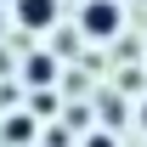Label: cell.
I'll use <instances>...</instances> for the list:
<instances>
[{"label": "cell", "mask_w": 147, "mask_h": 147, "mask_svg": "<svg viewBox=\"0 0 147 147\" xmlns=\"http://www.w3.org/2000/svg\"><path fill=\"white\" fill-rule=\"evenodd\" d=\"M79 28L91 40H113L119 28H125V11H119V0H91L85 11H79Z\"/></svg>", "instance_id": "6da1fadb"}, {"label": "cell", "mask_w": 147, "mask_h": 147, "mask_svg": "<svg viewBox=\"0 0 147 147\" xmlns=\"http://www.w3.org/2000/svg\"><path fill=\"white\" fill-rule=\"evenodd\" d=\"M34 136H40V119H34V113H6V125H0V142H6V147H28Z\"/></svg>", "instance_id": "7a4b0ae2"}, {"label": "cell", "mask_w": 147, "mask_h": 147, "mask_svg": "<svg viewBox=\"0 0 147 147\" xmlns=\"http://www.w3.org/2000/svg\"><path fill=\"white\" fill-rule=\"evenodd\" d=\"M142 130H147V102H142Z\"/></svg>", "instance_id": "ba28073f"}, {"label": "cell", "mask_w": 147, "mask_h": 147, "mask_svg": "<svg viewBox=\"0 0 147 147\" xmlns=\"http://www.w3.org/2000/svg\"><path fill=\"white\" fill-rule=\"evenodd\" d=\"M85 147H113V136H91V142H85Z\"/></svg>", "instance_id": "52a82bcc"}, {"label": "cell", "mask_w": 147, "mask_h": 147, "mask_svg": "<svg viewBox=\"0 0 147 147\" xmlns=\"http://www.w3.org/2000/svg\"><path fill=\"white\" fill-rule=\"evenodd\" d=\"M142 85H147V68H125L119 74V91H142Z\"/></svg>", "instance_id": "8992f818"}, {"label": "cell", "mask_w": 147, "mask_h": 147, "mask_svg": "<svg viewBox=\"0 0 147 147\" xmlns=\"http://www.w3.org/2000/svg\"><path fill=\"white\" fill-rule=\"evenodd\" d=\"M17 23L23 28H51L57 23V0H17Z\"/></svg>", "instance_id": "277c9868"}, {"label": "cell", "mask_w": 147, "mask_h": 147, "mask_svg": "<svg viewBox=\"0 0 147 147\" xmlns=\"http://www.w3.org/2000/svg\"><path fill=\"white\" fill-rule=\"evenodd\" d=\"M125 119H130V108H125V96H108V102H102V125H108V130H119Z\"/></svg>", "instance_id": "5b68a950"}, {"label": "cell", "mask_w": 147, "mask_h": 147, "mask_svg": "<svg viewBox=\"0 0 147 147\" xmlns=\"http://www.w3.org/2000/svg\"><path fill=\"white\" fill-rule=\"evenodd\" d=\"M23 79H28V91H45V85L57 79V57L51 51H34L28 62H23Z\"/></svg>", "instance_id": "3957f363"}]
</instances>
